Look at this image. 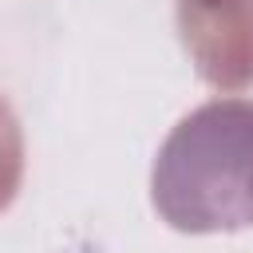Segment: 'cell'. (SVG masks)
Listing matches in <instances>:
<instances>
[{"instance_id": "1", "label": "cell", "mask_w": 253, "mask_h": 253, "mask_svg": "<svg viewBox=\"0 0 253 253\" xmlns=\"http://www.w3.org/2000/svg\"><path fill=\"white\" fill-rule=\"evenodd\" d=\"M154 202L178 229L253 221V103L217 99L186 115L154 162Z\"/></svg>"}]
</instances>
